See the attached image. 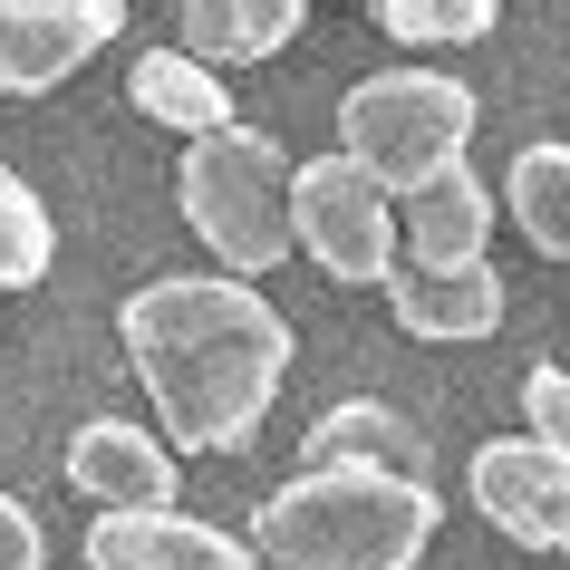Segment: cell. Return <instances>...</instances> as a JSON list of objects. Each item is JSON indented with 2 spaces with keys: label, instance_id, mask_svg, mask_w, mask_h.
<instances>
[{
  "label": "cell",
  "instance_id": "6da1fadb",
  "mask_svg": "<svg viewBox=\"0 0 570 570\" xmlns=\"http://www.w3.org/2000/svg\"><path fill=\"white\" fill-rule=\"evenodd\" d=\"M117 330H126L136 387L155 396L165 445L184 454L252 445L281 377H291V320L233 271H175V281L126 291Z\"/></svg>",
  "mask_w": 570,
  "mask_h": 570
},
{
  "label": "cell",
  "instance_id": "e0dca14e",
  "mask_svg": "<svg viewBox=\"0 0 570 570\" xmlns=\"http://www.w3.org/2000/svg\"><path fill=\"white\" fill-rule=\"evenodd\" d=\"M367 20L387 39H416V49H464V39H483L503 10H493V0H377Z\"/></svg>",
  "mask_w": 570,
  "mask_h": 570
},
{
  "label": "cell",
  "instance_id": "5b68a950",
  "mask_svg": "<svg viewBox=\"0 0 570 570\" xmlns=\"http://www.w3.org/2000/svg\"><path fill=\"white\" fill-rule=\"evenodd\" d=\"M291 252L330 271V281H387L396 262V194L367 165L348 155H309L301 175H291Z\"/></svg>",
  "mask_w": 570,
  "mask_h": 570
},
{
  "label": "cell",
  "instance_id": "52a82bcc",
  "mask_svg": "<svg viewBox=\"0 0 570 570\" xmlns=\"http://www.w3.org/2000/svg\"><path fill=\"white\" fill-rule=\"evenodd\" d=\"M126 30L117 0H0V97H39Z\"/></svg>",
  "mask_w": 570,
  "mask_h": 570
},
{
  "label": "cell",
  "instance_id": "7a4b0ae2",
  "mask_svg": "<svg viewBox=\"0 0 570 570\" xmlns=\"http://www.w3.org/2000/svg\"><path fill=\"white\" fill-rule=\"evenodd\" d=\"M435 493L416 474H291L252 512L262 570H416L435 541Z\"/></svg>",
  "mask_w": 570,
  "mask_h": 570
},
{
  "label": "cell",
  "instance_id": "ac0fdd59",
  "mask_svg": "<svg viewBox=\"0 0 570 570\" xmlns=\"http://www.w3.org/2000/svg\"><path fill=\"white\" fill-rule=\"evenodd\" d=\"M522 416H532V435L551 454H570V367H532L522 377Z\"/></svg>",
  "mask_w": 570,
  "mask_h": 570
},
{
  "label": "cell",
  "instance_id": "30bf717a",
  "mask_svg": "<svg viewBox=\"0 0 570 570\" xmlns=\"http://www.w3.org/2000/svg\"><path fill=\"white\" fill-rule=\"evenodd\" d=\"M387 309L406 338H493L503 330V271H416L406 252L387 262Z\"/></svg>",
  "mask_w": 570,
  "mask_h": 570
},
{
  "label": "cell",
  "instance_id": "7c38bea8",
  "mask_svg": "<svg viewBox=\"0 0 570 570\" xmlns=\"http://www.w3.org/2000/svg\"><path fill=\"white\" fill-rule=\"evenodd\" d=\"M301 474H416L425 483V435L396 416L387 396H348V406H330L309 425Z\"/></svg>",
  "mask_w": 570,
  "mask_h": 570
},
{
  "label": "cell",
  "instance_id": "9c48e42d",
  "mask_svg": "<svg viewBox=\"0 0 570 570\" xmlns=\"http://www.w3.org/2000/svg\"><path fill=\"white\" fill-rule=\"evenodd\" d=\"M88 570H262V561H252V541L213 532L194 512H97Z\"/></svg>",
  "mask_w": 570,
  "mask_h": 570
},
{
  "label": "cell",
  "instance_id": "8fae6325",
  "mask_svg": "<svg viewBox=\"0 0 570 570\" xmlns=\"http://www.w3.org/2000/svg\"><path fill=\"white\" fill-rule=\"evenodd\" d=\"M493 184L464 165V175H435L425 194H406V213H396V252L416 271H474L483 262V233H493Z\"/></svg>",
  "mask_w": 570,
  "mask_h": 570
},
{
  "label": "cell",
  "instance_id": "ba28073f",
  "mask_svg": "<svg viewBox=\"0 0 570 570\" xmlns=\"http://www.w3.org/2000/svg\"><path fill=\"white\" fill-rule=\"evenodd\" d=\"M68 483L97 512H175V445H155V425L136 416H88L68 435Z\"/></svg>",
  "mask_w": 570,
  "mask_h": 570
},
{
  "label": "cell",
  "instance_id": "2e32d148",
  "mask_svg": "<svg viewBox=\"0 0 570 570\" xmlns=\"http://www.w3.org/2000/svg\"><path fill=\"white\" fill-rule=\"evenodd\" d=\"M59 262V233H49V204L20 165H0V291H39Z\"/></svg>",
  "mask_w": 570,
  "mask_h": 570
},
{
  "label": "cell",
  "instance_id": "3957f363",
  "mask_svg": "<svg viewBox=\"0 0 570 570\" xmlns=\"http://www.w3.org/2000/svg\"><path fill=\"white\" fill-rule=\"evenodd\" d=\"M291 175H301V165H291L281 136H262V126H223V136H194V146H184L175 204H184V223H194V242H204L233 281L291 262Z\"/></svg>",
  "mask_w": 570,
  "mask_h": 570
},
{
  "label": "cell",
  "instance_id": "5bb4252c",
  "mask_svg": "<svg viewBox=\"0 0 570 570\" xmlns=\"http://www.w3.org/2000/svg\"><path fill=\"white\" fill-rule=\"evenodd\" d=\"M126 107L155 117V126H184V136H223L233 126V88L213 68H194L184 49H146V59L126 68Z\"/></svg>",
  "mask_w": 570,
  "mask_h": 570
},
{
  "label": "cell",
  "instance_id": "8992f818",
  "mask_svg": "<svg viewBox=\"0 0 570 570\" xmlns=\"http://www.w3.org/2000/svg\"><path fill=\"white\" fill-rule=\"evenodd\" d=\"M464 493L522 551H570V454H551L541 435H493V445H474Z\"/></svg>",
  "mask_w": 570,
  "mask_h": 570
},
{
  "label": "cell",
  "instance_id": "277c9868",
  "mask_svg": "<svg viewBox=\"0 0 570 570\" xmlns=\"http://www.w3.org/2000/svg\"><path fill=\"white\" fill-rule=\"evenodd\" d=\"M474 146V88L435 68H387L338 97V155L367 165L387 194H425L435 175H464Z\"/></svg>",
  "mask_w": 570,
  "mask_h": 570
},
{
  "label": "cell",
  "instance_id": "d6986e66",
  "mask_svg": "<svg viewBox=\"0 0 570 570\" xmlns=\"http://www.w3.org/2000/svg\"><path fill=\"white\" fill-rule=\"evenodd\" d=\"M49 561V541H39V512L20 493H0V570H39Z\"/></svg>",
  "mask_w": 570,
  "mask_h": 570
},
{
  "label": "cell",
  "instance_id": "9a60e30c",
  "mask_svg": "<svg viewBox=\"0 0 570 570\" xmlns=\"http://www.w3.org/2000/svg\"><path fill=\"white\" fill-rule=\"evenodd\" d=\"M503 213L532 233V252H561L570 262V146H522L512 155V175H503Z\"/></svg>",
  "mask_w": 570,
  "mask_h": 570
},
{
  "label": "cell",
  "instance_id": "4fadbf2b",
  "mask_svg": "<svg viewBox=\"0 0 570 570\" xmlns=\"http://www.w3.org/2000/svg\"><path fill=\"white\" fill-rule=\"evenodd\" d=\"M301 0H184L175 10V49L194 68H262V59H281L291 39H301Z\"/></svg>",
  "mask_w": 570,
  "mask_h": 570
}]
</instances>
